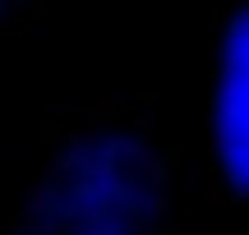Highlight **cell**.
Listing matches in <instances>:
<instances>
[{
    "label": "cell",
    "mask_w": 249,
    "mask_h": 235,
    "mask_svg": "<svg viewBox=\"0 0 249 235\" xmlns=\"http://www.w3.org/2000/svg\"><path fill=\"white\" fill-rule=\"evenodd\" d=\"M171 166L148 111L92 97L46 120V162L5 235H157Z\"/></svg>",
    "instance_id": "6da1fadb"
},
{
    "label": "cell",
    "mask_w": 249,
    "mask_h": 235,
    "mask_svg": "<svg viewBox=\"0 0 249 235\" xmlns=\"http://www.w3.org/2000/svg\"><path fill=\"white\" fill-rule=\"evenodd\" d=\"M33 14V0H0V33H14Z\"/></svg>",
    "instance_id": "3957f363"
},
{
    "label": "cell",
    "mask_w": 249,
    "mask_h": 235,
    "mask_svg": "<svg viewBox=\"0 0 249 235\" xmlns=\"http://www.w3.org/2000/svg\"><path fill=\"white\" fill-rule=\"evenodd\" d=\"M213 199L249 203V0H222L213 18L208 69Z\"/></svg>",
    "instance_id": "7a4b0ae2"
}]
</instances>
